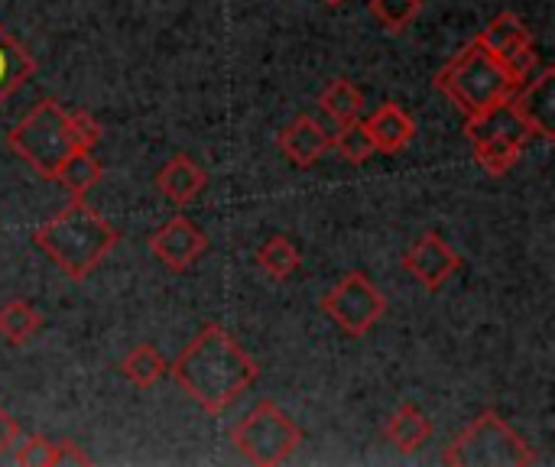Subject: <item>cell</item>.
I'll return each instance as SVG.
<instances>
[{
	"label": "cell",
	"mask_w": 555,
	"mask_h": 467,
	"mask_svg": "<svg viewBox=\"0 0 555 467\" xmlns=\"http://www.w3.org/2000/svg\"><path fill=\"white\" fill-rule=\"evenodd\" d=\"M208 250V237L198 224H192L189 218L176 215L172 221H166L163 228L153 231L150 237V254L172 273H185L192 263H198V257Z\"/></svg>",
	"instance_id": "9"
},
{
	"label": "cell",
	"mask_w": 555,
	"mask_h": 467,
	"mask_svg": "<svg viewBox=\"0 0 555 467\" xmlns=\"http://www.w3.org/2000/svg\"><path fill=\"white\" fill-rule=\"evenodd\" d=\"M319 107L335 120V124H348L354 117L364 114V91L348 81V78H335L322 94H319Z\"/></svg>",
	"instance_id": "19"
},
{
	"label": "cell",
	"mask_w": 555,
	"mask_h": 467,
	"mask_svg": "<svg viewBox=\"0 0 555 467\" xmlns=\"http://www.w3.org/2000/svg\"><path fill=\"white\" fill-rule=\"evenodd\" d=\"M7 150L23 159L36 176L55 179L62 159L75 150L68 137V111L52 98L36 101V107H29L7 133Z\"/></svg>",
	"instance_id": "4"
},
{
	"label": "cell",
	"mask_w": 555,
	"mask_h": 467,
	"mask_svg": "<svg viewBox=\"0 0 555 467\" xmlns=\"http://www.w3.org/2000/svg\"><path fill=\"white\" fill-rule=\"evenodd\" d=\"M280 150H283V156H286L296 169H312V166L332 150V137H328V130H325L315 117L302 114V117H296L293 124L283 127V133H280Z\"/></svg>",
	"instance_id": "11"
},
{
	"label": "cell",
	"mask_w": 555,
	"mask_h": 467,
	"mask_svg": "<svg viewBox=\"0 0 555 467\" xmlns=\"http://www.w3.org/2000/svg\"><path fill=\"white\" fill-rule=\"evenodd\" d=\"M68 137H72L75 150H94L104 140V127L88 111H72L68 114Z\"/></svg>",
	"instance_id": "25"
},
{
	"label": "cell",
	"mask_w": 555,
	"mask_h": 467,
	"mask_svg": "<svg viewBox=\"0 0 555 467\" xmlns=\"http://www.w3.org/2000/svg\"><path fill=\"white\" fill-rule=\"evenodd\" d=\"M384 436H387V442H390L400 455H416V452L433 439V419H429L420 406L406 403V406H400V410L387 419Z\"/></svg>",
	"instance_id": "16"
},
{
	"label": "cell",
	"mask_w": 555,
	"mask_h": 467,
	"mask_svg": "<svg viewBox=\"0 0 555 467\" xmlns=\"http://www.w3.org/2000/svg\"><path fill=\"white\" fill-rule=\"evenodd\" d=\"M117 241L120 231L104 215H98L85 198H72L59 215H52L33 234V244L68 280H88L107 260Z\"/></svg>",
	"instance_id": "2"
},
{
	"label": "cell",
	"mask_w": 555,
	"mask_h": 467,
	"mask_svg": "<svg viewBox=\"0 0 555 467\" xmlns=\"http://www.w3.org/2000/svg\"><path fill=\"white\" fill-rule=\"evenodd\" d=\"M169 374L192 403L218 416L257 384L260 367L221 325H205L169 364Z\"/></svg>",
	"instance_id": "1"
},
{
	"label": "cell",
	"mask_w": 555,
	"mask_h": 467,
	"mask_svg": "<svg viewBox=\"0 0 555 467\" xmlns=\"http://www.w3.org/2000/svg\"><path fill=\"white\" fill-rule=\"evenodd\" d=\"M16 439H20V426H16V419H10V413H3V410H0V458L16 445Z\"/></svg>",
	"instance_id": "28"
},
{
	"label": "cell",
	"mask_w": 555,
	"mask_h": 467,
	"mask_svg": "<svg viewBox=\"0 0 555 467\" xmlns=\"http://www.w3.org/2000/svg\"><path fill=\"white\" fill-rule=\"evenodd\" d=\"M42 328V315L23 302V299H13V302H3L0 306V338L13 348H23L36 332Z\"/></svg>",
	"instance_id": "21"
},
{
	"label": "cell",
	"mask_w": 555,
	"mask_h": 467,
	"mask_svg": "<svg viewBox=\"0 0 555 467\" xmlns=\"http://www.w3.org/2000/svg\"><path fill=\"white\" fill-rule=\"evenodd\" d=\"M459 267H462V257L436 231L420 234L403 254V270L429 293H439L459 273Z\"/></svg>",
	"instance_id": "8"
},
{
	"label": "cell",
	"mask_w": 555,
	"mask_h": 467,
	"mask_svg": "<svg viewBox=\"0 0 555 467\" xmlns=\"http://www.w3.org/2000/svg\"><path fill=\"white\" fill-rule=\"evenodd\" d=\"M299 263H302V254H299L296 244H293L289 237H283V234L263 241L260 250H257V267H260L270 280H276V283H286V280L299 270Z\"/></svg>",
	"instance_id": "20"
},
{
	"label": "cell",
	"mask_w": 555,
	"mask_h": 467,
	"mask_svg": "<svg viewBox=\"0 0 555 467\" xmlns=\"http://www.w3.org/2000/svg\"><path fill=\"white\" fill-rule=\"evenodd\" d=\"M91 465V455L81 452L78 442L72 439H62V442H52V467H88Z\"/></svg>",
	"instance_id": "27"
},
{
	"label": "cell",
	"mask_w": 555,
	"mask_h": 467,
	"mask_svg": "<svg viewBox=\"0 0 555 467\" xmlns=\"http://www.w3.org/2000/svg\"><path fill=\"white\" fill-rule=\"evenodd\" d=\"M530 137H517V133H488V137H475L472 140V153L475 163L488 172V176H504L511 172L524 150H527Z\"/></svg>",
	"instance_id": "15"
},
{
	"label": "cell",
	"mask_w": 555,
	"mask_h": 467,
	"mask_svg": "<svg viewBox=\"0 0 555 467\" xmlns=\"http://www.w3.org/2000/svg\"><path fill=\"white\" fill-rule=\"evenodd\" d=\"M101 176H104V166L94 156V150H72L62 159V166H59V172H55L52 182H59L62 189H68L75 198H85L101 182Z\"/></svg>",
	"instance_id": "17"
},
{
	"label": "cell",
	"mask_w": 555,
	"mask_h": 467,
	"mask_svg": "<svg viewBox=\"0 0 555 467\" xmlns=\"http://www.w3.org/2000/svg\"><path fill=\"white\" fill-rule=\"evenodd\" d=\"M364 124H367V130L374 137V146L380 153H400L416 140V120L393 101L380 104Z\"/></svg>",
	"instance_id": "13"
},
{
	"label": "cell",
	"mask_w": 555,
	"mask_h": 467,
	"mask_svg": "<svg viewBox=\"0 0 555 467\" xmlns=\"http://www.w3.org/2000/svg\"><path fill=\"white\" fill-rule=\"evenodd\" d=\"M478 39H481L494 55H501L504 49H511V46H517V42H524V39H533V33H530V26H527L517 13H498Z\"/></svg>",
	"instance_id": "23"
},
{
	"label": "cell",
	"mask_w": 555,
	"mask_h": 467,
	"mask_svg": "<svg viewBox=\"0 0 555 467\" xmlns=\"http://www.w3.org/2000/svg\"><path fill=\"white\" fill-rule=\"evenodd\" d=\"M120 374H124L133 387L146 390V387L159 384V380L169 374V361L159 354V348H153V345H137L133 351L124 354Z\"/></svg>",
	"instance_id": "18"
},
{
	"label": "cell",
	"mask_w": 555,
	"mask_h": 467,
	"mask_svg": "<svg viewBox=\"0 0 555 467\" xmlns=\"http://www.w3.org/2000/svg\"><path fill=\"white\" fill-rule=\"evenodd\" d=\"M322 3H325V7H341L345 0H322Z\"/></svg>",
	"instance_id": "29"
},
{
	"label": "cell",
	"mask_w": 555,
	"mask_h": 467,
	"mask_svg": "<svg viewBox=\"0 0 555 467\" xmlns=\"http://www.w3.org/2000/svg\"><path fill=\"white\" fill-rule=\"evenodd\" d=\"M231 442L244 462L257 467H280L299 452L302 429L273 400H260L231 429Z\"/></svg>",
	"instance_id": "6"
},
{
	"label": "cell",
	"mask_w": 555,
	"mask_h": 467,
	"mask_svg": "<svg viewBox=\"0 0 555 467\" xmlns=\"http://www.w3.org/2000/svg\"><path fill=\"white\" fill-rule=\"evenodd\" d=\"M36 59L26 52V46L0 23V107L36 75Z\"/></svg>",
	"instance_id": "14"
},
{
	"label": "cell",
	"mask_w": 555,
	"mask_h": 467,
	"mask_svg": "<svg viewBox=\"0 0 555 467\" xmlns=\"http://www.w3.org/2000/svg\"><path fill=\"white\" fill-rule=\"evenodd\" d=\"M449 467H530L537 452L504 423L498 410L478 413V419L442 452Z\"/></svg>",
	"instance_id": "5"
},
{
	"label": "cell",
	"mask_w": 555,
	"mask_h": 467,
	"mask_svg": "<svg viewBox=\"0 0 555 467\" xmlns=\"http://www.w3.org/2000/svg\"><path fill=\"white\" fill-rule=\"evenodd\" d=\"M367 10L387 33H403L420 16L423 0H371Z\"/></svg>",
	"instance_id": "24"
},
{
	"label": "cell",
	"mask_w": 555,
	"mask_h": 467,
	"mask_svg": "<svg viewBox=\"0 0 555 467\" xmlns=\"http://www.w3.org/2000/svg\"><path fill=\"white\" fill-rule=\"evenodd\" d=\"M13 462L20 467H52V439L29 436L23 445H13Z\"/></svg>",
	"instance_id": "26"
},
{
	"label": "cell",
	"mask_w": 555,
	"mask_h": 467,
	"mask_svg": "<svg viewBox=\"0 0 555 467\" xmlns=\"http://www.w3.org/2000/svg\"><path fill=\"white\" fill-rule=\"evenodd\" d=\"M514 111L520 114V120L530 127V133L553 140V117H555V68L543 65L540 75H530L527 81H520V88L511 98Z\"/></svg>",
	"instance_id": "10"
},
{
	"label": "cell",
	"mask_w": 555,
	"mask_h": 467,
	"mask_svg": "<svg viewBox=\"0 0 555 467\" xmlns=\"http://www.w3.org/2000/svg\"><path fill=\"white\" fill-rule=\"evenodd\" d=\"M319 309L351 338H364L384 315H387V296L371 283L367 273L354 270L341 276L319 302Z\"/></svg>",
	"instance_id": "7"
},
{
	"label": "cell",
	"mask_w": 555,
	"mask_h": 467,
	"mask_svg": "<svg viewBox=\"0 0 555 467\" xmlns=\"http://www.w3.org/2000/svg\"><path fill=\"white\" fill-rule=\"evenodd\" d=\"M332 146H335V150L341 153V159L351 163V166H361V163H367V159L377 153L374 137H371V130H367V124H364L361 117H354V120H348V124H338V133L332 137Z\"/></svg>",
	"instance_id": "22"
},
{
	"label": "cell",
	"mask_w": 555,
	"mask_h": 467,
	"mask_svg": "<svg viewBox=\"0 0 555 467\" xmlns=\"http://www.w3.org/2000/svg\"><path fill=\"white\" fill-rule=\"evenodd\" d=\"M436 88L465 114V117H478L504 101L514 98V91L520 88V81L507 72V65L481 42L472 39L439 75H436Z\"/></svg>",
	"instance_id": "3"
},
{
	"label": "cell",
	"mask_w": 555,
	"mask_h": 467,
	"mask_svg": "<svg viewBox=\"0 0 555 467\" xmlns=\"http://www.w3.org/2000/svg\"><path fill=\"white\" fill-rule=\"evenodd\" d=\"M205 185H208V176H205V169L192 159V156H185V153H179V156H172L159 172H156V189H159V195H166L172 205H189V202H195L202 192H205Z\"/></svg>",
	"instance_id": "12"
}]
</instances>
